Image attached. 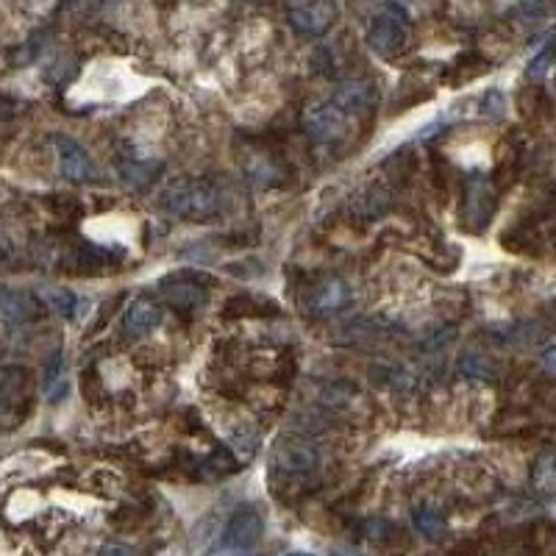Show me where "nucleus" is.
<instances>
[{"instance_id":"11","label":"nucleus","mask_w":556,"mask_h":556,"mask_svg":"<svg viewBox=\"0 0 556 556\" xmlns=\"http://www.w3.org/2000/svg\"><path fill=\"white\" fill-rule=\"evenodd\" d=\"M375 98H378V89L373 81H362V78H353V81H342L337 89H334L331 101L337 103L345 115H362V111H370L375 106Z\"/></svg>"},{"instance_id":"4","label":"nucleus","mask_w":556,"mask_h":556,"mask_svg":"<svg viewBox=\"0 0 556 556\" xmlns=\"http://www.w3.org/2000/svg\"><path fill=\"white\" fill-rule=\"evenodd\" d=\"M496 214V189L484 175H471L464 181L462 222L467 231H484Z\"/></svg>"},{"instance_id":"22","label":"nucleus","mask_w":556,"mask_h":556,"mask_svg":"<svg viewBox=\"0 0 556 556\" xmlns=\"http://www.w3.org/2000/svg\"><path fill=\"white\" fill-rule=\"evenodd\" d=\"M459 373L464 378H489L493 375V370H489V365L484 362V356H479V353H464L459 359Z\"/></svg>"},{"instance_id":"27","label":"nucleus","mask_w":556,"mask_h":556,"mask_svg":"<svg viewBox=\"0 0 556 556\" xmlns=\"http://www.w3.org/2000/svg\"><path fill=\"white\" fill-rule=\"evenodd\" d=\"M551 509H553V512H556V501H553V506H551Z\"/></svg>"},{"instance_id":"12","label":"nucleus","mask_w":556,"mask_h":556,"mask_svg":"<svg viewBox=\"0 0 556 556\" xmlns=\"http://www.w3.org/2000/svg\"><path fill=\"white\" fill-rule=\"evenodd\" d=\"M353 301L351 295V286L348 281L342 278H326L315 293H311V301H309V309H311V315H337V311L348 309Z\"/></svg>"},{"instance_id":"18","label":"nucleus","mask_w":556,"mask_h":556,"mask_svg":"<svg viewBox=\"0 0 556 556\" xmlns=\"http://www.w3.org/2000/svg\"><path fill=\"white\" fill-rule=\"evenodd\" d=\"M412 523L423 537H429V540H439L445 534V518L434 506H417L412 512Z\"/></svg>"},{"instance_id":"24","label":"nucleus","mask_w":556,"mask_h":556,"mask_svg":"<svg viewBox=\"0 0 556 556\" xmlns=\"http://www.w3.org/2000/svg\"><path fill=\"white\" fill-rule=\"evenodd\" d=\"M481 111L487 117H504L506 111V98L501 89H489V93L481 98Z\"/></svg>"},{"instance_id":"19","label":"nucleus","mask_w":556,"mask_h":556,"mask_svg":"<svg viewBox=\"0 0 556 556\" xmlns=\"http://www.w3.org/2000/svg\"><path fill=\"white\" fill-rule=\"evenodd\" d=\"M531 481L534 487L540 489V493H556V454L553 451H545L537 464H534V473H531Z\"/></svg>"},{"instance_id":"23","label":"nucleus","mask_w":556,"mask_h":556,"mask_svg":"<svg viewBox=\"0 0 556 556\" xmlns=\"http://www.w3.org/2000/svg\"><path fill=\"white\" fill-rule=\"evenodd\" d=\"M373 375H382L378 382H384L387 387H395V390H409L412 387V375L400 367H392V365H384V367H375Z\"/></svg>"},{"instance_id":"8","label":"nucleus","mask_w":556,"mask_h":556,"mask_svg":"<svg viewBox=\"0 0 556 556\" xmlns=\"http://www.w3.org/2000/svg\"><path fill=\"white\" fill-rule=\"evenodd\" d=\"M53 145H56V153H59V170L67 181H76V184H84V181H93L98 175L93 159H89V153L70 137H64V133H56L53 137Z\"/></svg>"},{"instance_id":"14","label":"nucleus","mask_w":556,"mask_h":556,"mask_svg":"<svg viewBox=\"0 0 556 556\" xmlns=\"http://www.w3.org/2000/svg\"><path fill=\"white\" fill-rule=\"evenodd\" d=\"M0 311L4 318H9L12 323H31L39 318V301L28 293H20V289H9L0 286Z\"/></svg>"},{"instance_id":"26","label":"nucleus","mask_w":556,"mask_h":556,"mask_svg":"<svg viewBox=\"0 0 556 556\" xmlns=\"http://www.w3.org/2000/svg\"><path fill=\"white\" fill-rule=\"evenodd\" d=\"M543 362H545V365H548L551 370H556V345L545 351V356H543Z\"/></svg>"},{"instance_id":"16","label":"nucleus","mask_w":556,"mask_h":556,"mask_svg":"<svg viewBox=\"0 0 556 556\" xmlns=\"http://www.w3.org/2000/svg\"><path fill=\"white\" fill-rule=\"evenodd\" d=\"M387 209H390V192L384 187H370L351 200V214L362 222H373L378 217H384Z\"/></svg>"},{"instance_id":"5","label":"nucleus","mask_w":556,"mask_h":556,"mask_svg":"<svg viewBox=\"0 0 556 556\" xmlns=\"http://www.w3.org/2000/svg\"><path fill=\"white\" fill-rule=\"evenodd\" d=\"M264 534V520L256 506H239L229 518L226 528H222V543L220 551H251Z\"/></svg>"},{"instance_id":"17","label":"nucleus","mask_w":556,"mask_h":556,"mask_svg":"<svg viewBox=\"0 0 556 556\" xmlns=\"http://www.w3.org/2000/svg\"><path fill=\"white\" fill-rule=\"evenodd\" d=\"M270 311H276V303H267L256 295H237L222 306V315L226 318H256V315H270Z\"/></svg>"},{"instance_id":"3","label":"nucleus","mask_w":556,"mask_h":556,"mask_svg":"<svg viewBox=\"0 0 556 556\" xmlns=\"http://www.w3.org/2000/svg\"><path fill=\"white\" fill-rule=\"evenodd\" d=\"M206 284H212V278L192 273V270H181L159 281V295L175 311H195L209 298Z\"/></svg>"},{"instance_id":"20","label":"nucleus","mask_w":556,"mask_h":556,"mask_svg":"<svg viewBox=\"0 0 556 556\" xmlns=\"http://www.w3.org/2000/svg\"><path fill=\"white\" fill-rule=\"evenodd\" d=\"M553 61H556V28L548 34V39H545V44L540 48V53L528 61V70H526V76H528V78H543V76L548 73V67H551Z\"/></svg>"},{"instance_id":"21","label":"nucleus","mask_w":556,"mask_h":556,"mask_svg":"<svg viewBox=\"0 0 556 556\" xmlns=\"http://www.w3.org/2000/svg\"><path fill=\"white\" fill-rule=\"evenodd\" d=\"M44 301H48V306L56 311V315H61L67 320H70L78 309V298L70 293V289H48V293H44Z\"/></svg>"},{"instance_id":"25","label":"nucleus","mask_w":556,"mask_h":556,"mask_svg":"<svg viewBox=\"0 0 556 556\" xmlns=\"http://www.w3.org/2000/svg\"><path fill=\"white\" fill-rule=\"evenodd\" d=\"M553 6V0H520V6H518V14L520 17H545Z\"/></svg>"},{"instance_id":"15","label":"nucleus","mask_w":556,"mask_h":556,"mask_svg":"<svg viewBox=\"0 0 556 556\" xmlns=\"http://www.w3.org/2000/svg\"><path fill=\"white\" fill-rule=\"evenodd\" d=\"M165 173V162L150 159V162H125L120 165L123 184L133 192H148Z\"/></svg>"},{"instance_id":"2","label":"nucleus","mask_w":556,"mask_h":556,"mask_svg":"<svg viewBox=\"0 0 556 556\" xmlns=\"http://www.w3.org/2000/svg\"><path fill=\"white\" fill-rule=\"evenodd\" d=\"M273 471L284 479H306L320 467V451L311 439L281 437L273 445Z\"/></svg>"},{"instance_id":"10","label":"nucleus","mask_w":556,"mask_h":556,"mask_svg":"<svg viewBox=\"0 0 556 556\" xmlns=\"http://www.w3.org/2000/svg\"><path fill=\"white\" fill-rule=\"evenodd\" d=\"M407 39H409V34H407L404 20L390 17V14L378 17L373 26H370V31H367V44H370V48L378 56H384V59L398 56L400 51H404L407 48Z\"/></svg>"},{"instance_id":"13","label":"nucleus","mask_w":556,"mask_h":556,"mask_svg":"<svg viewBox=\"0 0 556 556\" xmlns=\"http://www.w3.org/2000/svg\"><path fill=\"white\" fill-rule=\"evenodd\" d=\"M159 323H162V309L150 298L131 301L125 315H123V328H125V334H131V337H142V334L153 331Z\"/></svg>"},{"instance_id":"6","label":"nucleus","mask_w":556,"mask_h":556,"mask_svg":"<svg viewBox=\"0 0 556 556\" xmlns=\"http://www.w3.org/2000/svg\"><path fill=\"white\" fill-rule=\"evenodd\" d=\"M28 400V370L4 367L0 370V423H14L22 417V407Z\"/></svg>"},{"instance_id":"7","label":"nucleus","mask_w":556,"mask_h":556,"mask_svg":"<svg viewBox=\"0 0 556 556\" xmlns=\"http://www.w3.org/2000/svg\"><path fill=\"white\" fill-rule=\"evenodd\" d=\"M303 128L320 142H334L348 131V115L334 101L318 103L303 115Z\"/></svg>"},{"instance_id":"1","label":"nucleus","mask_w":556,"mask_h":556,"mask_svg":"<svg viewBox=\"0 0 556 556\" xmlns=\"http://www.w3.org/2000/svg\"><path fill=\"white\" fill-rule=\"evenodd\" d=\"M162 204L167 212L184 220H212L226 209V197L217 189V184L206 178H178L165 189Z\"/></svg>"},{"instance_id":"9","label":"nucleus","mask_w":556,"mask_h":556,"mask_svg":"<svg viewBox=\"0 0 556 556\" xmlns=\"http://www.w3.org/2000/svg\"><path fill=\"white\" fill-rule=\"evenodd\" d=\"M337 9H334L331 0H309L289 12V26L303 36H320L331 28Z\"/></svg>"}]
</instances>
